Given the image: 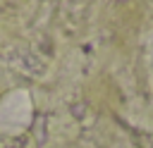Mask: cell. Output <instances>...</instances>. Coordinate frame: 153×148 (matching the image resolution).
<instances>
[]
</instances>
